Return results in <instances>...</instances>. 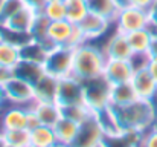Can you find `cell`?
<instances>
[{"instance_id":"83f0119b","label":"cell","mask_w":157,"mask_h":147,"mask_svg":"<svg viewBox=\"0 0 157 147\" xmlns=\"http://www.w3.org/2000/svg\"><path fill=\"white\" fill-rule=\"evenodd\" d=\"M49 25H51V20L43 14V12H37L35 15V20L32 23V28H31V39L37 40V42H41L44 43L49 49H53V46L51 45V42L48 40V31H49Z\"/></svg>"},{"instance_id":"4316f807","label":"cell","mask_w":157,"mask_h":147,"mask_svg":"<svg viewBox=\"0 0 157 147\" xmlns=\"http://www.w3.org/2000/svg\"><path fill=\"white\" fill-rule=\"evenodd\" d=\"M87 5L92 12L102 15L105 18H108L110 22H114L116 15L121 11L117 0H87Z\"/></svg>"},{"instance_id":"30bf717a","label":"cell","mask_w":157,"mask_h":147,"mask_svg":"<svg viewBox=\"0 0 157 147\" xmlns=\"http://www.w3.org/2000/svg\"><path fill=\"white\" fill-rule=\"evenodd\" d=\"M133 74H134V69H133L130 60L107 58L102 75H104V78L110 84H119V83L131 81Z\"/></svg>"},{"instance_id":"7402d4cb","label":"cell","mask_w":157,"mask_h":147,"mask_svg":"<svg viewBox=\"0 0 157 147\" xmlns=\"http://www.w3.org/2000/svg\"><path fill=\"white\" fill-rule=\"evenodd\" d=\"M137 94L131 84L128 83H119V84H111V92H110V106H125L137 100Z\"/></svg>"},{"instance_id":"9a60e30c","label":"cell","mask_w":157,"mask_h":147,"mask_svg":"<svg viewBox=\"0 0 157 147\" xmlns=\"http://www.w3.org/2000/svg\"><path fill=\"white\" fill-rule=\"evenodd\" d=\"M73 28H75V25L70 23L67 18L51 22L49 31H48V40L51 42L53 48L55 46H67L70 35L73 32Z\"/></svg>"},{"instance_id":"f546056e","label":"cell","mask_w":157,"mask_h":147,"mask_svg":"<svg viewBox=\"0 0 157 147\" xmlns=\"http://www.w3.org/2000/svg\"><path fill=\"white\" fill-rule=\"evenodd\" d=\"M0 138L3 143L17 147H28L31 144V133L28 129H17V130H3L0 132Z\"/></svg>"},{"instance_id":"9c48e42d","label":"cell","mask_w":157,"mask_h":147,"mask_svg":"<svg viewBox=\"0 0 157 147\" xmlns=\"http://www.w3.org/2000/svg\"><path fill=\"white\" fill-rule=\"evenodd\" d=\"M35 15H37V12L34 9L23 5L18 11H15L11 17H8L6 20H3L0 23V29L15 32V34H29L32 23L35 20Z\"/></svg>"},{"instance_id":"4fadbf2b","label":"cell","mask_w":157,"mask_h":147,"mask_svg":"<svg viewBox=\"0 0 157 147\" xmlns=\"http://www.w3.org/2000/svg\"><path fill=\"white\" fill-rule=\"evenodd\" d=\"M102 51L107 58H116V60H130L133 55V49L128 43L127 34L119 31H114V34L107 40Z\"/></svg>"},{"instance_id":"d6986e66","label":"cell","mask_w":157,"mask_h":147,"mask_svg":"<svg viewBox=\"0 0 157 147\" xmlns=\"http://www.w3.org/2000/svg\"><path fill=\"white\" fill-rule=\"evenodd\" d=\"M49 51L51 49L48 48L44 43L31 39V40H28L26 43H23L20 46V55H21V60H28V61L44 64V61H46V58L49 55Z\"/></svg>"},{"instance_id":"ee69618b","label":"cell","mask_w":157,"mask_h":147,"mask_svg":"<svg viewBox=\"0 0 157 147\" xmlns=\"http://www.w3.org/2000/svg\"><path fill=\"white\" fill-rule=\"evenodd\" d=\"M51 2H56V0H46V3H51Z\"/></svg>"},{"instance_id":"60d3db41","label":"cell","mask_w":157,"mask_h":147,"mask_svg":"<svg viewBox=\"0 0 157 147\" xmlns=\"http://www.w3.org/2000/svg\"><path fill=\"white\" fill-rule=\"evenodd\" d=\"M8 106V101H6V95H5V89H3V84H0V110Z\"/></svg>"},{"instance_id":"836d02e7","label":"cell","mask_w":157,"mask_h":147,"mask_svg":"<svg viewBox=\"0 0 157 147\" xmlns=\"http://www.w3.org/2000/svg\"><path fill=\"white\" fill-rule=\"evenodd\" d=\"M154 0H117L119 6L124 8V6H137V8H142V9H150V6L153 5Z\"/></svg>"},{"instance_id":"ffe728a7","label":"cell","mask_w":157,"mask_h":147,"mask_svg":"<svg viewBox=\"0 0 157 147\" xmlns=\"http://www.w3.org/2000/svg\"><path fill=\"white\" fill-rule=\"evenodd\" d=\"M35 97L37 101H51L56 103V89H58V78L52 77L51 74H44L35 84Z\"/></svg>"},{"instance_id":"ba28073f","label":"cell","mask_w":157,"mask_h":147,"mask_svg":"<svg viewBox=\"0 0 157 147\" xmlns=\"http://www.w3.org/2000/svg\"><path fill=\"white\" fill-rule=\"evenodd\" d=\"M56 103L59 106L86 103L84 83L73 75L59 78L58 80V89H56Z\"/></svg>"},{"instance_id":"f35d334b","label":"cell","mask_w":157,"mask_h":147,"mask_svg":"<svg viewBox=\"0 0 157 147\" xmlns=\"http://www.w3.org/2000/svg\"><path fill=\"white\" fill-rule=\"evenodd\" d=\"M11 75H12V72H11V71H8V69H5V67H2V66H0V84H3V83L11 77Z\"/></svg>"},{"instance_id":"e575fe53","label":"cell","mask_w":157,"mask_h":147,"mask_svg":"<svg viewBox=\"0 0 157 147\" xmlns=\"http://www.w3.org/2000/svg\"><path fill=\"white\" fill-rule=\"evenodd\" d=\"M150 14V28L153 29V32H157V0L153 2V5L148 9Z\"/></svg>"},{"instance_id":"7a4b0ae2","label":"cell","mask_w":157,"mask_h":147,"mask_svg":"<svg viewBox=\"0 0 157 147\" xmlns=\"http://www.w3.org/2000/svg\"><path fill=\"white\" fill-rule=\"evenodd\" d=\"M105 61H107V57L102 48L93 45L92 42H86L79 45L78 48H75L72 75L81 81L102 77Z\"/></svg>"},{"instance_id":"8fae6325","label":"cell","mask_w":157,"mask_h":147,"mask_svg":"<svg viewBox=\"0 0 157 147\" xmlns=\"http://www.w3.org/2000/svg\"><path fill=\"white\" fill-rule=\"evenodd\" d=\"M111 23L113 22H110L108 18H105V17L96 14V12L89 11V14L78 23V26L82 31L86 40L87 42H93V40H96V39L104 35L105 32L108 31Z\"/></svg>"},{"instance_id":"4dcf8cb0","label":"cell","mask_w":157,"mask_h":147,"mask_svg":"<svg viewBox=\"0 0 157 147\" xmlns=\"http://www.w3.org/2000/svg\"><path fill=\"white\" fill-rule=\"evenodd\" d=\"M43 14L51 20H64L66 18V3L64 0H56V2H51V3H46L44 9H43Z\"/></svg>"},{"instance_id":"7bdbcfd3","label":"cell","mask_w":157,"mask_h":147,"mask_svg":"<svg viewBox=\"0 0 157 147\" xmlns=\"http://www.w3.org/2000/svg\"><path fill=\"white\" fill-rule=\"evenodd\" d=\"M55 147H69V146H61V144H56Z\"/></svg>"},{"instance_id":"f6af8a7d","label":"cell","mask_w":157,"mask_h":147,"mask_svg":"<svg viewBox=\"0 0 157 147\" xmlns=\"http://www.w3.org/2000/svg\"><path fill=\"white\" fill-rule=\"evenodd\" d=\"M28 147H38V146H32V144H29V146H28Z\"/></svg>"},{"instance_id":"e0dca14e","label":"cell","mask_w":157,"mask_h":147,"mask_svg":"<svg viewBox=\"0 0 157 147\" xmlns=\"http://www.w3.org/2000/svg\"><path fill=\"white\" fill-rule=\"evenodd\" d=\"M44 74H46L44 64L28 61V60H20L18 64L12 71V75H15V77L21 78V80H26L31 84H35Z\"/></svg>"},{"instance_id":"52a82bcc","label":"cell","mask_w":157,"mask_h":147,"mask_svg":"<svg viewBox=\"0 0 157 147\" xmlns=\"http://www.w3.org/2000/svg\"><path fill=\"white\" fill-rule=\"evenodd\" d=\"M105 132L96 115L79 124L75 140L69 147H99L104 141Z\"/></svg>"},{"instance_id":"484cf974","label":"cell","mask_w":157,"mask_h":147,"mask_svg":"<svg viewBox=\"0 0 157 147\" xmlns=\"http://www.w3.org/2000/svg\"><path fill=\"white\" fill-rule=\"evenodd\" d=\"M61 112H63V116L78 123V124H82L84 121L90 120L92 116H95V110L87 106L86 103H79V104H69V106H61Z\"/></svg>"},{"instance_id":"6da1fadb","label":"cell","mask_w":157,"mask_h":147,"mask_svg":"<svg viewBox=\"0 0 157 147\" xmlns=\"http://www.w3.org/2000/svg\"><path fill=\"white\" fill-rule=\"evenodd\" d=\"M117 126L122 130L145 132L157 123V112L150 100L137 98L125 106H111Z\"/></svg>"},{"instance_id":"5bb4252c","label":"cell","mask_w":157,"mask_h":147,"mask_svg":"<svg viewBox=\"0 0 157 147\" xmlns=\"http://www.w3.org/2000/svg\"><path fill=\"white\" fill-rule=\"evenodd\" d=\"M131 84H133L137 97L142 98V100H150L151 101L157 94V83L153 78L151 72L148 71V66L134 71L133 78H131Z\"/></svg>"},{"instance_id":"b9f144b4","label":"cell","mask_w":157,"mask_h":147,"mask_svg":"<svg viewBox=\"0 0 157 147\" xmlns=\"http://www.w3.org/2000/svg\"><path fill=\"white\" fill-rule=\"evenodd\" d=\"M3 2H5V0H0V9H2V6H3Z\"/></svg>"},{"instance_id":"277c9868","label":"cell","mask_w":157,"mask_h":147,"mask_svg":"<svg viewBox=\"0 0 157 147\" xmlns=\"http://www.w3.org/2000/svg\"><path fill=\"white\" fill-rule=\"evenodd\" d=\"M75 48L70 46H55L49 51V55L44 61V69L55 78H64L72 75Z\"/></svg>"},{"instance_id":"8d00e7d4","label":"cell","mask_w":157,"mask_h":147,"mask_svg":"<svg viewBox=\"0 0 157 147\" xmlns=\"http://www.w3.org/2000/svg\"><path fill=\"white\" fill-rule=\"evenodd\" d=\"M23 3L29 6L31 9H34L35 12H43L46 6V0H23Z\"/></svg>"},{"instance_id":"ac0fdd59","label":"cell","mask_w":157,"mask_h":147,"mask_svg":"<svg viewBox=\"0 0 157 147\" xmlns=\"http://www.w3.org/2000/svg\"><path fill=\"white\" fill-rule=\"evenodd\" d=\"M142 135V132L134 130H122L119 133L105 135L102 147H139Z\"/></svg>"},{"instance_id":"bcb514c9","label":"cell","mask_w":157,"mask_h":147,"mask_svg":"<svg viewBox=\"0 0 157 147\" xmlns=\"http://www.w3.org/2000/svg\"><path fill=\"white\" fill-rule=\"evenodd\" d=\"M99 147H102V144H101V146H99Z\"/></svg>"},{"instance_id":"2e32d148","label":"cell","mask_w":157,"mask_h":147,"mask_svg":"<svg viewBox=\"0 0 157 147\" xmlns=\"http://www.w3.org/2000/svg\"><path fill=\"white\" fill-rule=\"evenodd\" d=\"M41 124L44 126H55L61 116H63V112H61V106L58 103H51V101H35V104L31 107Z\"/></svg>"},{"instance_id":"8992f818","label":"cell","mask_w":157,"mask_h":147,"mask_svg":"<svg viewBox=\"0 0 157 147\" xmlns=\"http://www.w3.org/2000/svg\"><path fill=\"white\" fill-rule=\"evenodd\" d=\"M84 83V98L86 104L90 106L95 113L102 110L110 106V92H111V84L102 77L93 78L82 81Z\"/></svg>"},{"instance_id":"f1b7e54d","label":"cell","mask_w":157,"mask_h":147,"mask_svg":"<svg viewBox=\"0 0 157 147\" xmlns=\"http://www.w3.org/2000/svg\"><path fill=\"white\" fill-rule=\"evenodd\" d=\"M64 3H66V18L73 25H78L90 11L87 0H64Z\"/></svg>"},{"instance_id":"5b68a950","label":"cell","mask_w":157,"mask_h":147,"mask_svg":"<svg viewBox=\"0 0 157 147\" xmlns=\"http://www.w3.org/2000/svg\"><path fill=\"white\" fill-rule=\"evenodd\" d=\"M113 23L116 26V31L128 34L137 29L150 28V14L147 9L137 6H124L121 8Z\"/></svg>"},{"instance_id":"d590c367","label":"cell","mask_w":157,"mask_h":147,"mask_svg":"<svg viewBox=\"0 0 157 147\" xmlns=\"http://www.w3.org/2000/svg\"><path fill=\"white\" fill-rule=\"evenodd\" d=\"M41 123H40V120H38V116H37V113L32 110V109H28V121H26V129L28 130H32V129H35L37 126H40Z\"/></svg>"},{"instance_id":"7c38bea8","label":"cell","mask_w":157,"mask_h":147,"mask_svg":"<svg viewBox=\"0 0 157 147\" xmlns=\"http://www.w3.org/2000/svg\"><path fill=\"white\" fill-rule=\"evenodd\" d=\"M28 121V109L20 106L8 104L0 110V132L3 130H17L26 129Z\"/></svg>"},{"instance_id":"1f68e13d","label":"cell","mask_w":157,"mask_h":147,"mask_svg":"<svg viewBox=\"0 0 157 147\" xmlns=\"http://www.w3.org/2000/svg\"><path fill=\"white\" fill-rule=\"evenodd\" d=\"M23 5H25L23 0H5L3 2V6L0 9V23L3 20H6L8 17H11L15 11H18Z\"/></svg>"},{"instance_id":"603a6c76","label":"cell","mask_w":157,"mask_h":147,"mask_svg":"<svg viewBox=\"0 0 157 147\" xmlns=\"http://www.w3.org/2000/svg\"><path fill=\"white\" fill-rule=\"evenodd\" d=\"M78 127H79L78 123H75V121H72V120H69L66 116H61V120L53 126V130H55L58 144H61V146H70L72 141L76 137Z\"/></svg>"},{"instance_id":"44dd1931","label":"cell","mask_w":157,"mask_h":147,"mask_svg":"<svg viewBox=\"0 0 157 147\" xmlns=\"http://www.w3.org/2000/svg\"><path fill=\"white\" fill-rule=\"evenodd\" d=\"M20 60V46L0 37V66L12 72Z\"/></svg>"},{"instance_id":"74e56055","label":"cell","mask_w":157,"mask_h":147,"mask_svg":"<svg viewBox=\"0 0 157 147\" xmlns=\"http://www.w3.org/2000/svg\"><path fill=\"white\" fill-rule=\"evenodd\" d=\"M148 71L151 72L153 78L156 80V83H157V57H151V60L148 63Z\"/></svg>"},{"instance_id":"cb8c5ba5","label":"cell","mask_w":157,"mask_h":147,"mask_svg":"<svg viewBox=\"0 0 157 147\" xmlns=\"http://www.w3.org/2000/svg\"><path fill=\"white\" fill-rule=\"evenodd\" d=\"M153 35H154V32L151 28H144V29L128 32L127 39H128V43L133 49V52H148L150 54Z\"/></svg>"},{"instance_id":"3957f363","label":"cell","mask_w":157,"mask_h":147,"mask_svg":"<svg viewBox=\"0 0 157 147\" xmlns=\"http://www.w3.org/2000/svg\"><path fill=\"white\" fill-rule=\"evenodd\" d=\"M3 89H5V95L8 104L12 106H20L25 109H31L35 101V88L34 84L28 83L26 80H21L15 75H11L5 83H3Z\"/></svg>"},{"instance_id":"ab89813d","label":"cell","mask_w":157,"mask_h":147,"mask_svg":"<svg viewBox=\"0 0 157 147\" xmlns=\"http://www.w3.org/2000/svg\"><path fill=\"white\" fill-rule=\"evenodd\" d=\"M150 55L157 57V32H154V35H153V42H151V46H150Z\"/></svg>"},{"instance_id":"d6a6232c","label":"cell","mask_w":157,"mask_h":147,"mask_svg":"<svg viewBox=\"0 0 157 147\" xmlns=\"http://www.w3.org/2000/svg\"><path fill=\"white\" fill-rule=\"evenodd\" d=\"M139 147H157V123L144 132Z\"/></svg>"},{"instance_id":"d4e9b609","label":"cell","mask_w":157,"mask_h":147,"mask_svg":"<svg viewBox=\"0 0 157 147\" xmlns=\"http://www.w3.org/2000/svg\"><path fill=\"white\" fill-rule=\"evenodd\" d=\"M31 133V144L38 147H55L58 144L56 135L52 126H44L40 124L35 129L29 130Z\"/></svg>"}]
</instances>
